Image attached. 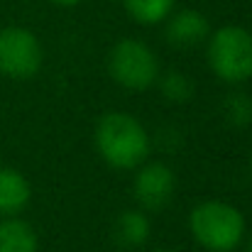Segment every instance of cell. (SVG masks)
I'll use <instances>...</instances> for the list:
<instances>
[{"label":"cell","mask_w":252,"mask_h":252,"mask_svg":"<svg viewBox=\"0 0 252 252\" xmlns=\"http://www.w3.org/2000/svg\"><path fill=\"white\" fill-rule=\"evenodd\" d=\"M95 145L105 164L115 169H137L150 155V135L127 113H108L98 120Z\"/></svg>","instance_id":"cell-1"},{"label":"cell","mask_w":252,"mask_h":252,"mask_svg":"<svg viewBox=\"0 0 252 252\" xmlns=\"http://www.w3.org/2000/svg\"><path fill=\"white\" fill-rule=\"evenodd\" d=\"M191 235L201 248L211 252L235 250L245 238L243 213L225 201H203L189 216Z\"/></svg>","instance_id":"cell-2"},{"label":"cell","mask_w":252,"mask_h":252,"mask_svg":"<svg viewBox=\"0 0 252 252\" xmlns=\"http://www.w3.org/2000/svg\"><path fill=\"white\" fill-rule=\"evenodd\" d=\"M208 64L220 81L243 84L252 79V32L238 25L216 30L208 42Z\"/></svg>","instance_id":"cell-3"},{"label":"cell","mask_w":252,"mask_h":252,"mask_svg":"<svg viewBox=\"0 0 252 252\" xmlns=\"http://www.w3.org/2000/svg\"><path fill=\"white\" fill-rule=\"evenodd\" d=\"M108 74L130 91H145L159 79L157 54L140 39H120L108 54Z\"/></svg>","instance_id":"cell-4"},{"label":"cell","mask_w":252,"mask_h":252,"mask_svg":"<svg viewBox=\"0 0 252 252\" xmlns=\"http://www.w3.org/2000/svg\"><path fill=\"white\" fill-rule=\"evenodd\" d=\"M42 44L37 34L27 27H2L0 30V74L15 81H27L42 69Z\"/></svg>","instance_id":"cell-5"},{"label":"cell","mask_w":252,"mask_h":252,"mask_svg":"<svg viewBox=\"0 0 252 252\" xmlns=\"http://www.w3.org/2000/svg\"><path fill=\"white\" fill-rule=\"evenodd\" d=\"M174 189H176L174 171L162 162L142 164L135 176V198L150 213L162 211L167 206L174 198Z\"/></svg>","instance_id":"cell-6"},{"label":"cell","mask_w":252,"mask_h":252,"mask_svg":"<svg viewBox=\"0 0 252 252\" xmlns=\"http://www.w3.org/2000/svg\"><path fill=\"white\" fill-rule=\"evenodd\" d=\"M208 32L211 25L198 10H181L171 15L164 30L167 42H171L174 47H196L203 39H208Z\"/></svg>","instance_id":"cell-7"},{"label":"cell","mask_w":252,"mask_h":252,"mask_svg":"<svg viewBox=\"0 0 252 252\" xmlns=\"http://www.w3.org/2000/svg\"><path fill=\"white\" fill-rule=\"evenodd\" d=\"M32 198L30 181L12 167H0V218L17 216Z\"/></svg>","instance_id":"cell-8"},{"label":"cell","mask_w":252,"mask_h":252,"mask_svg":"<svg viewBox=\"0 0 252 252\" xmlns=\"http://www.w3.org/2000/svg\"><path fill=\"white\" fill-rule=\"evenodd\" d=\"M37 233L27 220L15 216L0 220V252H37Z\"/></svg>","instance_id":"cell-9"},{"label":"cell","mask_w":252,"mask_h":252,"mask_svg":"<svg viewBox=\"0 0 252 252\" xmlns=\"http://www.w3.org/2000/svg\"><path fill=\"white\" fill-rule=\"evenodd\" d=\"M150 233H152V225H150V218L147 213L142 211H125L120 213V218L115 220V240L118 245L123 248H140L150 240Z\"/></svg>","instance_id":"cell-10"},{"label":"cell","mask_w":252,"mask_h":252,"mask_svg":"<svg viewBox=\"0 0 252 252\" xmlns=\"http://www.w3.org/2000/svg\"><path fill=\"white\" fill-rule=\"evenodd\" d=\"M123 5L127 15L140 25L164 22L174 10V0H123Z\"/></svg>","instance_id":"cell-11"},{"label":"cell","mask_w":252,"mask_h":252,"mask_svg":"<svg viewBox=\"0 0 252 252\" xmlns=\"http://www.w3.org/2000/svg\"><path fill=\"white\" fill-rule=\"evenodd\" d=\"M157 81H159L162 95H164L167 100H171V103H186V100H191V95H193V81L186 79V76H184L181 71H176V69L162 74Z\"/></svg>","instance_id":"cell-12"},{"label":"cell","mask_w":252,"mask_h":252,"mask_svg":"<svg viewBox=\"0 0 252 252\" xmlns=\"http://www.w3.org/2000/svg\"><path fill=\"white\" fill-rule=\"evenodd\" d=\"M223 113H225V120L233 125V127H248L252 123V98L245 93H233L223 100Z\"/></svg>","instance_id":"cell-13"},{"label":"cell","mask_w":252,"mask_h":252,"mask_svg":"<svg viewBox=\"0 0 252 252\" xmlns=\"http://www.w3.org/2000/svg\"><path fill=\"white\" fill-rule=\"evenodd\" d=\"M49 2H54V5H59V7H71V5H79L81 0H49Z\"/></svg>","instance_id":"cell-14"},{"label":"cell","mask_w":252,"mask_h":252,"mask_svg":"<svg viewBox=\"0 0 252 252\" xmlns=\"http://www.w3.org/2000/svg\"><path fill=\"white\" fill-rule=\"evenodd\" d=\"M248 252H252V235H250V240H248Z\"/></svg>","instance_id":"cell-15"},{"label":"cell","mask_w":252,"mask_h":252,"mask_svg":"<svg viewBox=\"0 0 252 252\" xmlns=\"http://www.w3.org/2000/svg\"><path fill=\"white\" fill-rule=\"evenodd\" d=\"M157 252H174V250H157Z\"/></svg>","instance_id":"cell-16"}]
</instances>
